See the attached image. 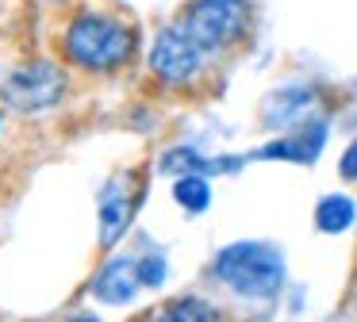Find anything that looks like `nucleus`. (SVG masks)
Masks as SVG:
<instances>
[{
	"label": "nucleus",
	"instance_id": "10",
	"mask_svg": "<svg viewBox=\"0 0 357 322\" xmlns=\"http://www.w3.org/2000/svg\"><path fill=\"white\" fill-rule=\"evenodd\" d=\"M173 199L185 207L188 215H204L211 204V184L204 173H181L177 184H173Z\"/></svg>",
	"mask_w": 357,
	"mask_h": 322
},
{
	"label": "nucleus",
	"instance_id": "4",
	"mask_svg": "<svg viewBox=\"0 0 357 322\" xmlns=\"http://www.w3.org/2000/svg\"><path fill=\"white\" fill-rule=\"evenodd\" d=\"M0 92H4V100H8L16 112H43V107L62 100L66 73L54 61H31V66H20L16 73L4 77Z\"/></svg>",
	"mask_w": 357,
	"mask_h": 322
},
{
	"label": "nucleus",
	"instance_id": "6",
	"mask_svg": "<svg viewBox=\"0 0 357 322\" xmlns=\"http://www.w3.org/2000/svg\"><path fill=\"white\" fill-rule=\"evenodd\" d=\"M139 204H142V184L135 173H123L104 184V192H100V242L104 245H116L123 238V230L131 227Z\"/></svg>",
	"mask_w": 357,
	"mask_h": 322
},
{
	"label": "nucleus",
	"instance_id": "9",
	"mask_svg": "<svg viewBox=\"0 0 357 322\" xmlns=\"http://www.w3.org/2000/svg\"><path fill=\"white\" fill-rule=\"evenodd\" d=\"M357 219V204L349 196H323L315 207V227L323 230V234H342V230H349Z\"/></svg>",
	"mask_w": 357,
	"mask_h": 322
},
{
	"label": "nucleus",
	"instance_id": "2",
	"mask_svg": "<svg viewBox=\"0 0 357 322\" xmlns=\"http://www.w3.org/2000/svg\"><path fill=\"white\" fill-rule=\"evenodd\" d=\"M66 50L85 69H116L135 54V31L123 20H116V15L85 12L70 23Z\"/></svg>",
	"mask_w": 357,
	"mask_h": 322
},
{
	"label": "nucleus",
	"instance_id": "11",
	"mask_svg": "<svg viewBox=\"0 0 357 322\" xmlns=\"http://www.w3.org/2000/svg\"><path fill=\"white\" fill-rule=\"evenodd\" d=\"M303 104H311V92H303V89L277 92V96H269V104H265V123H269V127H280V123L292 119Z\"/></svg>",
	"mask_w": 357,
	"mask_h": 322
},
{
	"label": "nucleus",
	"instance_id": "8",
	"mask_svg": "<svg viewBox=\"0 0 357 322\" xmlns=\"http://www.w3.org/2000/svg\"><path fill=\"white\" fill-rule=\"evenodd\" d=\"M139 284H142L139 280V261L116 257V261H108V265L100 268V276L93 280V296L100 299V303H127Z\"/></svg>",
	"mask_w": 357,
	"mask_h": 322
},
{
	"label": "nucleus",
	"instance_id": "1",
	"mask_svg": "<svg viewBox=\"0 0 357 322\" xmlns=\"http://www.w3.org/2000/svg\"><path fill=\"white\" fill-rule=\"evenodd\" d=\"M215 276L246 299H273L284 284V257H280L277 245L234 242L227 250H219Z\"/></svg>",
	"mask_w": 357,
	"mask_h": 322
},
{
	"label": "nucleus",
	"instance_id": "12",
	"mask_svg": "<svg viewBox=\"0 0 357 322\" xmlns=\"http://www.w3.org/2000/svg\"><path fill=\"white\" fill-rule=\"evenodd\" d=\"M162 319H173V322H181V319H200V322H208V319H215V311H211L208 303H200V299H177V303H169L162 311Z\"/></svg>",
	"mask_w": 357,
	"mask_h": 322
},
{
	"label": "nucleus",
	"instance_id": "14",
	"mask_svg": "<svg viewBox=\"0 0 357 322\" xmlns=\"http://www.w3.org/2000/svg\"><path fill=\"white\" fill-rule=\"evenodd\" d=\"M338 169H342V176H346V181H357V138L349 142V150L342 153Z\"/></svg>",
	"mask_w": 357,
	"mask_h": 322
},
{
	"label": "nucleus",
	"instance_id": "7",
	"mask_svg": "<svg viewBox=\"0 0 357 322\" xmlns=\"http://www.w3.org/2000/svg\"><path fill=\"white\" fill-rule=\"evenodd\" d=\"M323 142H326V123H323V119H311L296 138H280V142H269L265 150H257L254 158H265V161H303V165H307V161L319 158Z\"/></svg>",
	"mask_w": 357,
	"mask_h": 322
},
{
	"label": "nucleus",
	"instance_id": "13",
	"mask_svg": "<svg viewBox=\"0 0 357 322\" xmlns=\"http://www.w3.org/2000/svg\"><path fill=\"white\" fill-rule=\"evenodd\" d=\"M139 280L146 284V288H158V284L165 280V257L162 253H146V257H139Z\"/></svg>",
	"mask_w": 357,
	"mask_h": 322
},
{
	"label": "nucleus",
	"instance_id": "3",
	"mask_svg": "<svg viewBox=\"0 0 357 322\" xmlns=\"http://www.w3.org/2000/svg\"><path fill=\"white\" fill-rule=\"evenodd\" d=\"M250 8L246 0H196L185 8L181 27L204 46V50H219V46L234 43L246 31Z\"/></svg>",
	"mask_w": 357,
	"mask_h": 322
},
{
	"label": "nucleus",
	"instance_id": "5",
	"mask_svg": "<svg viewBox=\"0 0 357 322\" xmlns=\"http://www.w3.org/2000/svg\"><path fill=\"white\" fill-rule=\"evenodd\" d=\"M204 46L188 35L185 27H165L162 35L154 38V50H150V69H154L162 81L169 84H185L200 73L204 66Z\"/></svg>",
	"mask_w": 357,
	"mask_h": 322
}]
</instances>
